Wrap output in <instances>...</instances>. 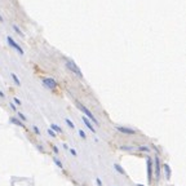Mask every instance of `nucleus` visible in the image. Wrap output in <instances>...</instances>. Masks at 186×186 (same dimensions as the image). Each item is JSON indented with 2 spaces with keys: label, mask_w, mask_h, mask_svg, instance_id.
<instances>
[{
  "label": "nucleus",
  "mask_w": 186,
  "mask_h": 186,
  "mask_svg": "<svg viewBox=\"0 0 186 186\" xmlns=\"http://www.w3.org/2000/svg\"><path fill=\"white\" fill-rule=\"evenodd\" d=\"M13 101H14V103H16V105H22V102L17 98V97H16V98H13Z\"/></svg>",
  "instance_id": "b1692460"
},
{
  "label": "nucleus",
  "mask_w": 186,
  "mask_h": 186,
  "mask_svg": "<svg viewBox=\"0 0 186 186\" xmlns=\"http://www.w3.org/2000/svg\"><path fill=\"white\" fill-rule=\"evenodd\" d=\"M50 129H52V131H56V132H58V133H62V129L57 125V124H54V123L50 124Z\"/></svg>",
  "instance_id": "f8f14e48"
},
{
  "label": "nucleus",
  "mask_w": 186,
  "mask_h": 186,
  "mask_svg": "<svg viewBox=\"0 0 186 186\" xmlns=\"http://www.w3.org/2000/svg\"><path fill=\"white\" fill-rule=\"evenodd\" d=\"M53 162H54V163H56V165L58 167V168L63 169V164H62V163H61L60 160H58V159H56V158H54V159H53Z\"/></svg>",
  "instance_id": "4468645a"
},
{
  "label": "nucleus",
  "mask_w": 186,
  "mask_h": 186,
  "mask_svg": "<svg viewBox=\"0 0 186 186\" xmlns=\"http://www.w3.org/2000/svg\"><path fill=\"white\" fill-rule=\"evenodd\" d=\"M0 97H1V98H4V97H5V94H4V92H1V91H0Z\"/></svg>",
  "instance_id": "cd10ccee"
},
{
  "label": "nucleus",
  "mask_w": 186,
  "mask_h": 186,
  "mask_svg": "<svg viewBox=\"0 0 186 186\" xmlns=\"http://www.w3.org/2000/svg\"><path fill=\"white\" fill-rule=\"evenodd\" d=\"M163 167H164V169H167V178L169 180V177H170V169H169V165H168V164H164Z\"/></svg>",
  "instance_id": "f3484780"
},
{
  "label": "nucleus",
  "mask_w": 186,
  "mask_h": 186,
  "mask_svg": "<svg viewBox=\"0 0 186 186\" xmlns=\"http://www.w3.org/2000/svg\"><path fill=\"white\" fill-rule=\"evenodd\" d=\"M53 151H54V154H60V150H58L57 146H53Z\"/></svg>",
  "instance_id": "393cba45"
},
{
  "label": "nucleus",
  "mask_w": 186,
  "mask_h": 186,
  "mask_svg": "<svg viewBox=\"0 0 186 186\" xmlns=\"http://www.w3.org/2000/svg\"><path fill=\"white\" fill-rule=\"evenodd\" d=\"M138 150H140V151H145V153H149V151H150V149H149L147 146H140Z\"/></svg>",
  "instance_id": "a211bd4d"
},
{
  "label": "nucleus",
  "mask_w": 186,
  "mask_h": 186,
  "mask_svg": "<svg viewBox=\"0 0 186 186\" xmlns=\"http://www.w3.org/2000/svg\"><path fill=\"white\" fill-rule=\"evenodd\" d=\"M43 84L45 85L48 89H50V91H53V89L57 88V81L53 79V78H43L41 79Z\"/></svg>",
  "instance_id": "7ed1b4c3"
},
{
  "label": "nucleus",
  "mask_w": 186,
  "mask_h": 186,
  "mask_svg": "<svg viewBox=\"0 0 186 186\" xmlns=\"http://www.w3.org/2000/svg\"><path fill=\"white\" fill-rule=\"evenodd\" d=\"M147 178H149V181H151V178H153V160H151V158H147Z\"/></svg>",
  "instance_id": "423d86ee"
},
{
  "label": "nucleus",
  "mask_w": 186,
  "mask_h": 186,
  "mask_svg": "<svg viewBox=\"0 0 186 186\" xmlns=\"http://www.w3.org/2000/svg\"><path fill=\"white\" fill-rule=\"evenodd\" d=\"M66 67H67L72 74H75L78 78L83 79V72H81V70L79 69V66H78L72 60H66Z\"/></svg>",
  "instance_id": "f03ea898"
},
{
  "label": "nucleus",
  "mask_w": 186,
  "mask_h": 186,
  "mask_svg": "<svg viewBox=\"0 0 186 186\" xmlns=\"http://www.w3.org/2000/svg\"><path fill=\"white\" fill-rule=\"evenodd\" d=\"M9 122H10L12 124H16V125L21 127V128H25V124H23V122H21V120L17 119V118H10Z\"/></svg>",
  "instance_id": "6e6552de"
},
{
  "label": "nucleus",
  "mask_w": 186,
  "mask_h": 186,
  "mask_svg": "<svg viewBox=\"0 0 186 186\" xmlns=\"http://www.w3.org/2000/svg\"><path fill=\"white\" fill-rule=\"evenodd\" d=\"M17 114H18V118H19V120H22V122H26V120H27V118H26V116L22 114L21 111H17Z\"/></svg>",
  "instance_id": "dca6fc26"
},
{
  "label": "nucleus",
  "mask_w": 186,
  "mask_h": 186,
  "mask_svg": "<svg viewBox=\"0 0 186 186\" xmlns=\"http://www.w3.org/2000/svg\"><path fill=\"white\" fill-rule=\"evenodd\" d=\"M48 133H49V136H52V137H56V132H54V131H52V129H50V128L48 129Z\"/></svg>",
  "instance_id": "4be33fe9"
},
{
  "label": "nucleus",
  "mask_w": 186,
  "mask_h": 186,
  "mask_svg": "<svg viewBox=\"0 0 186 186\" xmlns=\"http://www.w3.org/2000/svg\"><path fill=\"white\" fill-rule=\"evenodd\" d=\"M116 131L120 132V133L123 134H136L137 132H136V129H132V128H128V127H116Z\"/></svg>",
  "instance_id": "39448f33"
},
{
  "label": "nucleus",
  "mask_w": 186,
  "mask_h": 186,
  "mask_svg": "<svg viewBox=\"0 0 186 186\" xmlns=\"http://www.w3.org/2000/svg\"><path fill=\"white\" fill-rule=\"evenodd\" d=\"M32 129H34V132H35L36 134H40V129H39V128H38L36 125H34V127H32Z\"/></svg>",
  "instance_id": "412c9836"
},
{
  "label": "nucleus",
  "mask_w": 186,
  "mask_h": 186,
  "mask_svg": "<svg viewBox=\"0 0 186 186\" xmlns=\"http://www.w3.org/2000/svg\"><path fill=\"white\" fill-rule=\"evenodd\" d=\"M83 123L85 124V125H87L88 128H89V129H91L92 132H93V133H96V129H94V128H93V125H92V123L91 122H89V119L88 118H85V116H83Z\"/></svg>",
  "instance_id": "1a4fd4ad"
},
{
  "label": "nucleus",
  "mask_w": 186,
  "mask_h": 186,
  "mask_svg": "<svg viewBox=\"0 0 186 186\" xmlns=\"http://www.w3.org/2000/svg\"><path fill=\"white\" fill-rule=\"evenodd\" d=\"M65 122H66V124H67V125H69L70 128H71V129H74V128H75V124H74L70 119H65Z\"/></svg>",
  "instance_id": "2eb2a0df"
},
{
  "label": "nucleus",
  "mask_w": 186,
  "mask_h": 186,
  "mask_svg": "<svg viewBox=\"0 0 186 186\" xmlns=\"http://www.w3.org/2000/svg\"><path fill=\"white\" fill-rule=\"evenodd\" d=\"M10 76H12V79H13V81H14L16 85H21V80L18 79V76L16 75L14 72H10Z\"/></svg>",
  "instance_id": "9d476101"
},
{
  "label": "nucleus",
  "mask_w": 186,
  "mask_h": 186,
  "mask_svg": "<svg viewBox=\"0 0 186 186\" xmlns=\"http://www.w3.org/2000/svg\"><path fill=\"white\" fill-rule=\"evenodd\" d=\"M114 168H115L116 170H118V172H119L120 174H124V176H125V170H124L119 164H116V163H115V164H114Z\"/></svg>",
  "instance_id": "ddd939ff"
},
{
  "label": "nucleus",
  "mask_w": 186,
  "mask_h": 186,
  "mask_svg": "<svg viewBox=\"0 0 186 186\" xmlns=\"http://www.w3.org/2000/svg\"><path fill=\"white\" fill-rule=\"evenodd\" d=\"M122 150H133V147H131V146H122Z\"/></svg>",
  "instance_id": "5701e85b"
},
{
  "label": "nucleus",
  "mask_w": 186,
  "mask_h": 186,
  "mask_svg": "<svg viewBox=\"0 0 186 186\" xmlns=\"http://www.w3.org/2000/svg\"><path fill=\"white\" fill-rule=\"evenodd\" d=\"M7 41H8V44H9V45H10L13 49H16V50H17V52H18L19 54H21V56H22L23 53H25V52H23V49H22L21 46L18 45V43H16V41H14V39L12 38V36H7Z\"/></svg>",
  "instance_id": "20e7f679"
},
{
  "label": "nucleus",
  "mask_w": 186,
  "mask_h": 186,
  "mask_svg": "<svg viewBox=\"0 0 186 186\" xmlns=\"http://www.w3.org/2000/svg\"><path fill=\"white\" fill-rule=\"evenodd\" d=\"M75 105H76V107H78V108H79V110H80V111H81V112H83V114L85 115V118H88L89 120H92V122H93V123H94V124H96V125H97V127H98V125H100V122H98V120H97V119H96V116H94V115H93V114H92V112H91V111H89V110H88V108H87V107H85V106H84V105H81V103L79 102V101H75Z\"/></svg>",
  "instance_id": "f257e3e1"
},
{
  "label": "nucleus",
  "mask_w": 186,
  "mask_h": 186,
  "mask_svg": "<svg viewBox=\"0 0 186 186\" xmlns=\"http://www.w3.org/2000/svg\"><path fill=\"white\" fill-rule=\"evenodd\" d=\"M70 153H71V154L74 155V156H76V155H78V153H76V151L74 150V149H70Z\"/></svg>",
  "instance_id": "a878e982"
},
{
  "label": "nucleus",
  "mask_w": 186,
  "mask_h": 186,
  "mask_svg": "<svg viewBox=\"0 0 186 186\" xmlns=\"http://www.w3.org/2000/svg\"><path fill=\"white\" fill-rule=\"evenodd\" d=\"M96 182H97V185H98V186H103V184H102V180H101L100 177H97V178H96Z\"/></svg>",
  "instance_id": "aec40b11"
},
{
  "label": "nucleus",
  "mask_w": 186,
  "mask_h": 186,
  "mask_svg": "<svg viewBox=\"0 0 186 186\" xmlns=\"http://www.w3.org/2000/svg\"><path fill=\"white\" fill-rule=\"evenodd\" d=\"M137 186H143V185H142V184H138V185H137Z\"/></svg>",
  "instance_id": "c756f323"
},
{
  "label": "nucleus",
  "mask_w": 186,
  "mask_h": 186,
  "mask_svg": "<svg viewBox=\"0 0 186 186\" xmlns=\"http://www.w3.org/2000/svg\"><path fill=\"white\" fill-rule=\"evenodd\" d=\"M159 177H160V160L156 156L155 158V178L159 180Z\"/></svg>",
  "instance_id": "0eeeda50"
},
{
  "label": "nucleus",
  "mask_w": 186,
  "mask_h": 186,
  "mask_svg": "<svg viewBox=\"0 0 186 186\" xmlns=\"http://www.w3.org/2000/svg\"><path fill=\"white\" fill-rule=\"evenodd\" d=\"M1 22H4V19H3V17H1V14H0V23Z\"/></svg>",
  "instance_id": "c85d7f7f"
},
{
  "label": "nucleus",
  "mask_w": 186,
  "mask_h": 186,
  "mask_svg": "<svg viewBox=\"0 0 186 186\" xmlns=\"http://www.w3.org/2000/svg\"><path fill=\"white\" fill-rule=\"evenodd\" d=\"M9 106L12 107V110H14V111H17V110H16V105H14V103H12V102H10V103H9Z\"/></svg>",
  "instance_id": "bb28decb"
},
{
  "label": "nucleus",
  "mask_w": 186,
  "mask_h": 186,
  "mask_svg": "<svg viewBox=\"0 0 186 186\" xmlns=\"http://www.w3.org/2000/svg\"><path fill=\"white\" fill-rule=\"evenodd\" d=\"M13 30H14L16 32H17V34H18V35H19V36H21V38H23V36H25V34L22 32V30L19 29V27H18L17 25H13Z\"/></svg>",
  "instance_id": "9b49d317"
},
{
  "label": "nucleus",
  "mask_w": 186,
  "mask_h": 186,
  "mask_svg": "<svg viewBox=\"0 0 186 186\" xmlns=\"http://www.w3.org/2000/svg\"><path fill=\"white\" fill-rule=\"evenodd\" d=\"M79 136H80V137L83 138V140L87 138V136H85V132H84L83 129H80V131H79Z\"/></svg>",
  "instance_id": "6ab92c4d"
}]
</instances>
